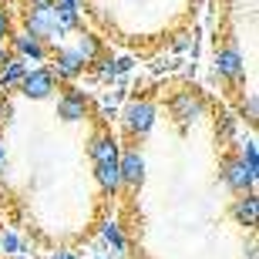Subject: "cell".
<instances>
[{"instance_id": "cell-23", "label": "cell", "mask_w": 259, "mask_h": 259, "mask_svg": "<svg viewBox=\"0 0 259 259\" xmlns=\"http://www.w3.org/2000/svg\"><path fill=\"white\" fill-rule=\"evenodd\" d=\"M10 54H7V44H4V40H0V64H4V61H7Z\"/></svg>"}, {"instance_id": "cell-12", "label": "cell", "mask_w": 259, "mask_h": 259, "mask_svg": "<svg viewBox=\"0 0 259 259\" xmlns=\"http://www.w3.org/2000/svg\"><path fill=\"white\" fill-rule=\"evenodd\" d=\"M27 74V58H7L0 64V84L4 88H14L20 84V77Z\"/></svg>"}, {"instance_id": "cell-6", "label": "cell", "mask_w": 259, "mask_h": 259, "mask_svg": "<svg viewBox=\"0 0 259 259\" xmlns=\"http://www.w3.org/2000/svg\"><path fill=\"white\" fill-rule=\"evenodd\" d=\"M202 98H195L192 91H179V95L172 98V115L182 121V125H192V121H199L202 118Z\"/></svg>"}, {"instance_id": "cell-3", "label": "cell", "mask_w": 259, "mask_h": 259, "mask_svg": "<svg viewBox=\"0 0 259 259\" xmlns=\"http://www.w3.org/2000/svg\"><path fill=\"white\" fill-rule=\"evenodd\" d=\"M121 118H125V128L132 135H148L155 125V105L152 101H132Z\"/></svg>"}, {"instance_id": "cell-18", "label": "cell", "mask_w": 259, "mask_h": 259, "mask_svg": "<svg viewBox=\"0 0 259 259\" xmlns=\"http://www.w3.org/2000/svg\"><path fill=\"white\" fill-rule=\"evenodd\" d=\"M239 158L249 165L252 172H259V152H256V142H252V138H246V142H242V155H239Z\"/></svg>"}, {"instance_id": "cell-19", "label": "cell", "mask_w": 259, "mask_h": 259, "mask_svg": "<svg viewBox=\"0 0 259 259\" xmlns=\"http://www.w3.org/2000/svg\"><path fill=\"white\" fill-rule=\"evenodd\" d=\"M0 249L7 252V256H20V252H24V242H20L14 232H4V236H0Z\"/></svg>"}, {"instance_id": "cell-15", "label": "cell", "mask_w": 259, "mask_h": 259, "mask_svg": "<svg viewBox=\"0 0 259 259\" xmlns=\"http://www.w3.org/2000/svg\"><path fill=\"white\" fill-rule=\"evenodd\" d=\"M215 64H219V74H226V77H239L242 74V58H239V51H232V48L222 51Z\"/></svg>"}, {"instance_id": "cell-21", "label": "cell", "mask_w": 259, "mask_h": 259, "mask_svg": "<svg viewBox=\"0 0 259 259\" xmlns=\"http://www.w3.org/2000/svg\"><path fill=\"white\" fill-rule=\"evenodd\" d=\"M48 259H74V252H64V249H61V252H54V256H48Z\"/></svg>"}, {"instance_id": "cell-24", "label": "cell", "mask_w": 259, "mask_h": 259, "mask_svg": "<svg viewBox=\"0 0 259 259\" xmlns=\"http://www.w3.org/2000/svg\"><path fill=\"white\" fill-rule=\"evenodd\" d=\"M4 165H7V152H4V142H0V172H4Z\"/></svg>"}, {"instance_id": "cell-14", "label": "cell", "mask_w": 259, "mask_h": 259, "mask_svg": "<svg viewBox=\"0 0 259 259\" xmlns=\"http://www.w3.org/2000/svg\"><path fill=\"white\" fill-rule=\"evenodd\" d=\"M91 158H95V162H115L118 158V142L111 135H98L95 142H91Z\"/></svg>"}, {"instance_id": "cell-22", "label": "cell", "mask_w": 259, "mask_h": 259, "mask_svg": "<svg viewBox=\"0 0 259 259\" xmlns=\"http://www.w3.org/2000/svg\"><path fill=\"white\" fill-rule=\"evenodd\" d=\"M54 0H30V7H51Z\"/></svg>"}, {"instance_id": "cell-20", "label": "cell", "mask_w": 259, "mask_h": 259, "mask_svg": "<svg viewBox=\"0 0 259 259\" xmlns=\"http://www.w3.org/2000/svg\"><path fill=\"white\" fill-rule=\"evenodd\" d=\"M7 37H10V14L0 7V40H7Z\"/></svg>"}, {"instance_id": "cell-16", "label": "cell", "mask_w": 259, "mask_h": 259, "mask_svg": "<svg viewBox=\"0 0 259 259\" xmlns=\"http://www.w3.org/2000/svg\"><path fill=\"white\" fill-rule=\"evenodd\" d=\"M74 51L84 58V64H91V61H98V54H101V40L95 37V34H81L74 44Z\"/></svg>"}, {"instance_id": "cell-13", "label": "cell", "mask_w": 259, "mask_h": 259, "mask_svg": "<svg viewBox=\"0 0 259 259\" xmlns=\"http://www.w3.org/2000/svg\"><path fill=\"white\" fill-rule=\"evenodd\" d=\"M54 17L64 30L77 27V20H81V4L77 0H54Z\"/></svg>"}, {"instance_id": "cell-2", "label": "cell", "mask_w": 259, "mask_h": 259, "mask_svg": "<svg viewBox=\"0 0 259 259\" xmlns=\"http://www.w3.org/2000/svg\"><path fill=\"white\" fill-rule=\"evenodd\" d=\"M222 182L229 185L232 192L242 195V192H252V189H256V172H252L242 158H226V162H222Z\"/></svg>"}, {"instance_id": "cell-10", "label": "cell", "mask_w": 259, "mask_h": 259, "mask_svg": "<svg viewBox=\"0 0 259 259\" xmlns=\"http://www.w3.org/2000/svg\"><path fill=\"white\" fill-rule=\"evenodd\" d=\"M95 179H98V185H101L105 192L115 195L118 189H121V175H118V158H115V162H95Z\"/></svg>"}, {"instance_id": "cell-5", "label": "cell", "mask_w": 259, "mask_h": 259, "mask_svg": "<svg viewBox=\"0 0 259 259\" xmlns=\"http://www.w3.org/2000/svg\"><path fill=\"white\" fill-rule=\"evenodd\" d=\"M58 115L64 118V121H81V118L88 115V95L81 88H67L64 98L58 101Z\"/></svg>"}, {"instance_id": "cell-8", "label": "cell", "mask_w": 259, "mask_h": 259, "mask_svg": "<svg viewBox=\"0 0 259 259\" xmlns=\"http://www.w3.org/2000/svg\"><path fill=\"white\" fill-rule=\"evenodd\" d=\"M84 71V58L77 54L74 48H61V51H54V74L58 77H77Z\"/></svg>"}, {"instance_id": "cell-1", "label": "cell", "mask_w": 259, "mask_h": 259, "mask_svg": "<svg viewBox=\"0 0 259 259\" xmlns=\"http://www.w3.org/2000/svg\"><path fill=\"white\" fill-rule=\"evenodd\" d=\"M27 34H34L37 40H61L67 34L54 17V4L51 7H34L27 10Z\"/></svg>"}, {"instance_id": "cell-17", "label": "cell", "mask_w": 259, "mask_h": 259, "mask_svg": "<svg viewBox=\"0 0 259 259\" xmlns=\"http://www.w3.org/2000/svg\"><path fill=\"white\" fill-rule=\"evenodd\" d=\"M101 236H105V242H108L115 252H125L128 242H125V236H121V229H118L115 222H105V226H101Z\"/></svg>"}, {"instance_id": "cell-25", "label": "cell", "mask_w": 259, "mask_h": 259, "mask_svg": "<svg viewBox=\"0 0 259 259\" xmlns=\"http://www.w3.org/2000/svg\"><path fill=\"white\" fill-rule=\"evenodd\" d=\"M14 259H27V256H14Z\"/></svg>"}, {"instance_id": "cell-4", "label": "cell", "mask_w": 259, "mask_h": 259, "mask_svg": "<svg viewBox=\"0 0 259 259\" xmlns=\"http://www.w3.org/2000/svg\"><path fill=\"white\" fill-rule=\"evenodd\" d=\"M20 88H24V95L34 98V101L51 98V91H54V71H51V67H34V71H27V74L20 77Z\"/></svg>"}, {"instance_id": "cell-9", "label": "cell", "mask_w": 259, "mask_h": 259, "mask_svg": "<svg viewBox=\"0 0 259 259\" xmlns=\"http://www.w3.org/2000/svg\"><path fill=\"white\" fill-rule=\"evenodd\" d=\"M10 44H14V51H17L20 58H34V61H44L48 58V44L44 40H37L34 34H10Z\"/></svg>"}, {"instance_id": "cell-7", "label": "cell", "mask_w": 259, "mask_h": 259, "mask_svg": "<svg viewBox=\"0 0 259 259\" xmlns=\"http://www.w3.org/2000/svg\"><path fill=\"white\" fill-rule=\"evenodd\" d=\"M118 175H121L125 185L138 189V185L145 182V158L138 152H125L121 158H118Z\"/></svg>"}, {"instance_id": "cell-11", "label": "cell", "mask_w": 259, "mask_h": 259, "mask_svg": "<svg viewBox=\"0 0 259 259\" xmlns=\"http://www.w3.org/2000/svg\"><path fill=\"white\" fill-rule=\"evenodd\" d=\"M246 199H239L232 205V215L239 226H256V215H259V202H256V192H242Z\"/></svg>"}]
</instances>
